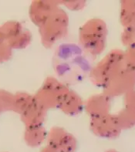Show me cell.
I'll list each match as a JSON object with an SVG mask.
<instances>
[{"mask_svg": "<svg viewBox=\"0 0 135 152\" xmlns=\"http://www.w3.org/2000/svg\"><path fill=\"white\" fill-rule=\"evenodd\" d=\"M42 27V40L46 46H53L67 34L69 19L63 10H59Z\"/></svg>", "mask_w": 135, "mask_h": 152, "instance_id": "2", "label": "cell"}, {"mask_svg": "<svg viewBox=\"0 0 135 152\" xmlns=\"http://www.w3.org/2000/svg\"><path fill=\"white\" fill-rule=\"evenodd\" d=\"M117 121L108 114L100 118H92L90 123L93 131L100 135L110 134L112 131L117 127Z\"/></svg>", "mask_w": 135, "mask_h": 152, "instance_id": "8", "label": "cell"}, {"mask_svg": "<svg viewBox=\"0 0 135 152\" xmlns=\"http://www.w3.org/2000/svg\"><path fill=\"white\" fill-rule=\"evenodd\" d=\"M120 61L121 58L119 54L116 53L109 54L93 69L90 75L93 83L100 87H105L118 70Z\"/></svg>", "mask_w": 135, "mask_h": 152, "instance_id": "4", "label": "cell"}, {"mask_svg": "<svg viewBox=\"0 0 135 152\" xmlns=\"http://www.w3.org/2000/svg\"><path fill=\"white\" fill-rule=\"evenodd\" d=\"M109 107V99L105 94L93 95L90 96L84 104L86 111L91 118H100L107 115Z\"/></svg>", "mask_w": 135, "mask_h": 152, "instance_id": "6", "label": "cell"}, {"mask_svg": "<svg viewBox=\"0 0 135 152\" xmlns=\"http://www.w3.org/2000/svg\"><path fill=\"white\" fill-rule=\"evenodd\" d=\"M106 39V26L101 20L93 19L85 23L80 29V42L85 51L92 55L104 50Z\"/></svg>", "mask_w": 135, "mask_h": 152, "instance_id": "1", "label": "cell"}, {"mask_svg": "<svg viewBox=\"0 0 135 152\" xmlns=\"http://www.w3.org/2000/svg\"><path fill=\"white\" fill-rule=\"evenodd\" d=\"M84 108V103L74 91L69 90L66 94L60 108L66 115L76 116L80 114Z\"/></svg>", "mask_w": 135, "mask_h": 152, "instance_id": "7", "label": "cell"}, {"mask_svg": "<svg viewBox=\"0 0 135 152\" xmlns=\"http://www.w3.org/2000/svg\"><path fill=\"white\" fill-rule=\"evenodd\" d=\"M69 89L54 78L46 80L40 91L39 100L47 108L59 109Z\"/></svg>", "mask_w": 135, "mask_h": 152, "instance_id": "3", "label": "cell"}, {"mask_svg": "<svg viewBox=\"0 0 135 152\" xmlns=\"http://www.w3.org/2000/svg\"><path fill=\"white\" fill-rule=\"evenodd\" d=\"M59 9L60 8L58 6L57 2H53V1L39 2L35 17L39 24L43 26Z\"/></svg>", "mask_w": 135, "mask_h": 152, "instance_id": "9", "label": "cell"}, {"mask_svg": "<svg viewBox=\"0 0 135 152\" xmlns=\"http://www.w3.org/2000/svg\"><path fill=\"white\" fill-rule=\"evenodd\" d=\"M50 142L52 149L56 151L72 152L76 147L74 138L60 127H55L53 129Z\"/></svg>", "mask_w": 135, "mask_h": 152, "instance_id": "5", "label": "cell"}]
</instances>
